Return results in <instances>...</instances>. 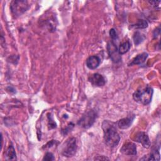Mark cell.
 <instances>
[{
	"label": "cell",
	"mask_w": 161,
	"mask_h": 161,
	"mask_svg": "<svg viewBox=\"0 0 161 161\" xmlns=\"http://www.w3.org/2000/svg\"><path fill=\"white\" fill-rule=\"evenodd\" d=\"M102 129L105 144L111 148L116 147L120 141V136L117 131L116 123L104 120L102 123Z\"/></svg>",
	"instance_id": "obj_1"
},
{
	"label": "cell",
	"mask_w": 161,
	"mask_h": 161,
	"mask_svg": "<svg viewBox=\"0 0 161 161\" xmlns=\"http://www.w3.org/2000/svg\"><path fill=\"white\" fill-rule=\"evenodd\" d=\"M153 93V89L150 86H147L143 89L136 90L133 94V98L135 101L143 105H147L151 102Z\"/></svg>",
	"instance_id": "obj_2"
},
{
	"label": "cell",
	"mask_w": 161,
	"mask_h": 161,
	"mask_svg": "<svg viewBox=\"0 0 161 161\" xmlns=\"http://www.w3.org/2000/svg\"><path fill=\"white\" fill-rule=\"evenodd\" d=\"M97 116V112L94 109L87 111L79 119L77 122V125L81 128L87 129L94 124Z\"/></svg>",
	"instance_id": "obj_3"
},
{
	"label": "cell",
	"mask_w": 161,
	"mask_h": 161,
	"mask_svg": "<svg viewBox=\"0 0 161 161\" xmlns=\"http://www.w3.org/2000/svg\"><path fill=\"white\" fill-rule=\"evenodd\" d=\"M30 7L27 1H13L10 5V9L13 16H19L26 11Z\"/></svg>",
	"instance_id": "obj_4"
},
{
	"label": "cell",
	"mask_w": 161,
	"mask_h": 161,
	"mask_svg": "<svg viewBox=\"0 0 161 161\" xmlns=\"http://www.w3.org/2000/svg\"><path fill=\"white\" fill-rule=\"evenodd\" d=\"M77 148V145L75 138L74 137L69 138L64 143L62 148L61 153L64 157H71L75 154Z\"/></svg>",
	"instance_id": "obj_5"
},
{
	"label": "cell",
	"mask_w": 161,
	"mask_h": 161,
	"mask_svg": "<svg viewBox=\"0 0 161 161\" xmlns=\"http://www.w3.org/2000/svg\"><path fill=\"white\" fill-rule=\"evenodd\" d=\"M107 50L109 58H111L113 62L118 63L121 61V57L118 52V48L115 42L111 40L108 43Z\"/></svg>",
	"instance_id": "obj_6"
},
{
	"label": "cell",
	"mask_w": 161,
	"mask_h": 161,
	"mask_svg": "<svg viewBox=\"0 0 161 161\" xmlns=\"http://www.w3.org/2000/svg\"><path fill=\"white\" fill-rule=\"evenodd\" d=\"M89 81L96 87H102L106 84L104 77L99 73H94L89 77Z\"/></svg>",
	"instance_id": "obj_7"
},
{
	"label": "cell",
	"mask_w": 161,
	"mask_h": 161,
	"mask_svg": "<svg viewBox=\"0 0 161 161\" xmlns=\"http://www.w3.org/2000/svg\"><path fill=\"white\" fill-rule=\"evenodd\" d=\"M120 152L126 155H136V145L132 142H126L120 148Z\"/></svg>",
	"instance_id": "obj_8"
},
{
	"label": "cell",
	"mask_w": 161,
	"mask_h": 161,
	"mask_svg": "<svg viewBox=\"0 0 161 161\" xmlns=\"http://www.w3.org/2000/svg\"><path fill=\"white\" fill-rule=\"evenodd\" d=\"M135 141L140 143L144 148H148L150 147V141L148 135L143 131L138 132L135 135Z\"/></svg>",
	"instance_id": "obj_9"
},
{
	"label": "cell",
	"mask_w": 161,
	"mask_h": 161,
	"mask_svg": "<svg viewBox=\"0 0 161 161\" xmlns=\"http://www.w3.org/2000/svg\"><path fill=\"white\" fill-rule=\"evenodd\" d=\"M101 63V58L97 55H91L89 57L86 62V66L89 69H96Z\"/></svg>",
	"instance_id": "obj_10"
},
{
	"label": "cell",
	"mask_w": 161,
	"mask_h": 161,
	"mask_svg": "<svg viewBox=\"0 0 161 161\" xmlns=\"http://www.w3.org/2000/svg\"><path fill=\"white\" fill-rule=\"evenodd\" d=\"M134 119H135V115L129 116L126 118H124L118 120L116 123V125L120 129H123V130L127 129L131 126Z\"/></svg>",
	"instance_id": "obj_11"
},
{
	"label": "cell",
	"mask_w": 161,
	"mask_h": 161,
	"mask_svg": "<svg viewBox=\"0 0 161 161\" xmlns=\"http://www.w3.org/2000/svg\"><path fill=\"white\" fill-rule=\"evenodd\" d=\"M148 53L146 52H143L140 54H138L137 56H136L131 62L128 64L129 66L133 65H140L143 64L148 57Z\"/></svg>",
	"instance_id": "obj_12"
},
{
	"label": "cell",
	"mask_w": 161,
	"mask_h": 161,
	"mask_svg": "<svg viewBox=\"0 0 161 161\" xmlns=\"http://www.w3.org/2000/svg\"><path fill=\"white\" fill-rule=\"evenodd\" d=\"M6 160H16V155L15 152V150L12 144L9 145L8 148H7L5 153Z\"/></svg>",
	"instance_id": "obj_13"
},
{
	"label": "cell",
	"mask_w": 161,
	"mask_h": 161,
	"mask_svg": "<svg viewBox=\"0 0 161 161\" xmlns=\"http://www.w3.org/2000/svg\"><path fill=\"white\" fill-rule=\"evenodd\" d=\"M130 47L131 43L128 40L123 42L121 43H120L118 47V52L120 55L125 54L128 52V50L130 49Z\"/></svg>",
	"instance_id": "obj_14"
},
{
	"label": "cell",
	"mask_w": 161,
	"mask_h": 161,
	"mask_svg": "<svg viewBox=\"0 0 161 161\" xmlns=\"http://www.w3.org/2000/svg\"><path fill=\"white\" fill-rule=\"evenodd\" d=\"M133 38L135 44L136 45H138L144 41V40L145 39V36L139 31H136L133 35Z\"/></svg>",
	"instance_id": "obj_15"
},
{
	"label": "cell",
	"mask_w": 161,
	"mask_h": 161,
	"mask_svg": "<svg viewBox=\"0 0 161 161\" xmlns=\"http://www.w3.org/2000/svg\"><path fill=\"white\" fill-rule=\"evenodd\" d=\"M148 26V23L146 20L139 19L136 23L131 25V27L136 29H144Z\"/></svg>",
	"instance_id": "obj_16"
},
{
	"label": "cell",
	"mask_w": 161,
	"mask_h": 161,
	"mask_svg": "<svg viewBox=\"0 0 161 161\" xmlns=\"http://www.w3.org/2000/svg\"><path fill=\"white\" fill-rule=\"evenodd\" d=\"M109 35H110V37L111 38V40L113 41H115V40H117L118 39V36L115 31V30L114 28H111L110 30H109Z\"/></svg>",
	"instance_id": "obj_17"
},
{
	"label": "cell",
	"mask_w": 161,
	"mask_h": 161,
	"mask_svg": "<svg viewBox=\"0 0 161 161\" xmlns=\"http://www.w3.org/2000/svg\"><path fill=\"white\" fill-rule=\"evenodd\" d=\"M74 125L73 123H69V124L67 125V126L65 129H64V130H62V134H63L64 135H67L70 131H71V130L72 129V128L74 127Z\"/></svg>",
	"instance_id": "obj_18"
},
{
	"label": "cell",
	"mask_w": 161,
	"mask_h": 161,
	"mask_svg": "<svg viewBox=\"0 0 161 161\" xmlns=\"http://www.w3.org/2000/svg\"><path fill=\"white\" fill-rule=\"evenodd\" d=\"M54 160V156H53V153L51 152H47L45 153L44 157L43 158V160L51 161V160Z\"/></svg>",
	"instance_id": "obj_19"
},
{
	"label": "cell",
	"mask_w": 161,
	"mask_h": 161,
	"mask_svg": "<svg viewBox=\"0 0 161 161\" xmlns=\"http://www.w3.org/2000/svg\"><path fill=\"white\" fill-rule=\"evenodd\" d=\"M99 157H95L94 158V160H109L108 158H107L106 157H104V156H99Z\"/></svg>",
	"instance_id": "obj_20"
}]
</instances>
